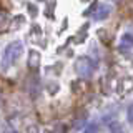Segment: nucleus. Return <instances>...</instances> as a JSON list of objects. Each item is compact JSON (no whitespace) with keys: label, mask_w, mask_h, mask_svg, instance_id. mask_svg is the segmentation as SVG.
I'll use <instances>...</instances> for the list:
<instances>
[{"label":"nucleus","mask_w":133,"mask_h":133,"mask_svg":"<svg viewBox=\"0 0 133 133\" xmlns=\"http://www.w3.org/2000/svg\"><path fill=\"white\" fill-rule=\"evenodd\" d=\"M22 53H23L22 42H12V43H8L5 47V50H3L2 62H0V68H2V70H8L20 58Z\"/></svg>","instance_id":"nucleus-1"},{"label":"nucleus","mask_w":133,"mask_h":133,"mask_svg":"<svg viewBox=\"0 0 133 133\" xmlns=\"http://www.w3.org/2000/svg\"><path fill=\"white\" fill-rule=\"evenodd\" d=\"M93 70H95V65L88 57H80L75 60V72L82 78H90L93 75Z\"/></svg>","instance_id":"nucleus-2"},{"label":"nucleus","mask_w":133,"mask_h":133,"mask_svg":"<svg viewBox=\"0 0 133 133\" xmlns=\"http://www.w3.org/2000/svg\"><path fill=\"white\" fill-rule=\"evenodd\" d=\"M28 66H30L32 70H37L40 66V53L37 52V50H32V52L28 53Z\"/></svg>","instance_id":"nucleus-3"},{"label":"nucleus","mask_w":133,"mask_h":133,"mask_svg":"<svg viewBox=\"0 0 133 133\" xmlns=\"http://www.w3.org/2000/svg\"><path fill=\"white\" fill-rule=\"evenodd\" d=\"M110 12H111V8L108 7V5H100L98 12L93 15V18H95V20H98V22H100V20H105L107 17L110 15Z\"/></svg>","instance_id":"nucleus-4"},{"label":"nucleus","mask_w":133,"mask_h":133,"mask_svg":"<svg viewBox=\"0 0 133 133\" xmlns=\"http://www.w3.org/2000/svg\"><path fill=\"white\" fill-rule=\"evenodd\" d=\"M133 47V35L131 33H125L120 38V48H131Z\"/></svg>","instance_id":"nucleus-5"},{"label":"nucleus","mask_w":133,"mask_h":133,"mask_svg":"<svg viewBox=\"0 0 133 133\" xmlns=\"http://www.w3.org/2000/svg\"><path fill=\"white\" fill-rule=\"evenodd\" d=\"M127 116H128V122L133 123V105L128 108V111H127Z\"/></svg>","instance_id":"nucleus-6"},{"label":"nucleus","mask_w":133,"mask_h":133,"mask_svg":"<svg viewBox=\"0 0 133 133\" xmlns=\"http://www.w3.org/2000/svg\"><path fill=\"white\" fill-rule=\"evenodd\" d=\"M97 7H98V3H97V2H95V3H93V5H91V7L88 8V10H85V12H83V15H90V14H91V12H95V8H97Z\"/></svg>","instance_id":"nucleus-7"},{"label":"nucleus","mask_w":133,"mask_h":133,"mask_svg":"<svg viewBox=\"0 0 133 133\" xmlns=\"http://www.w3.org/2000/svg\"><path fill=\"white\" fill-rule=\"evenodd\" d=\"M97 130H98V125H95V123L90 125V127L87 128V131H97Z\"/></svg>","instance_id":"nucleus-8"}]
</instances>
